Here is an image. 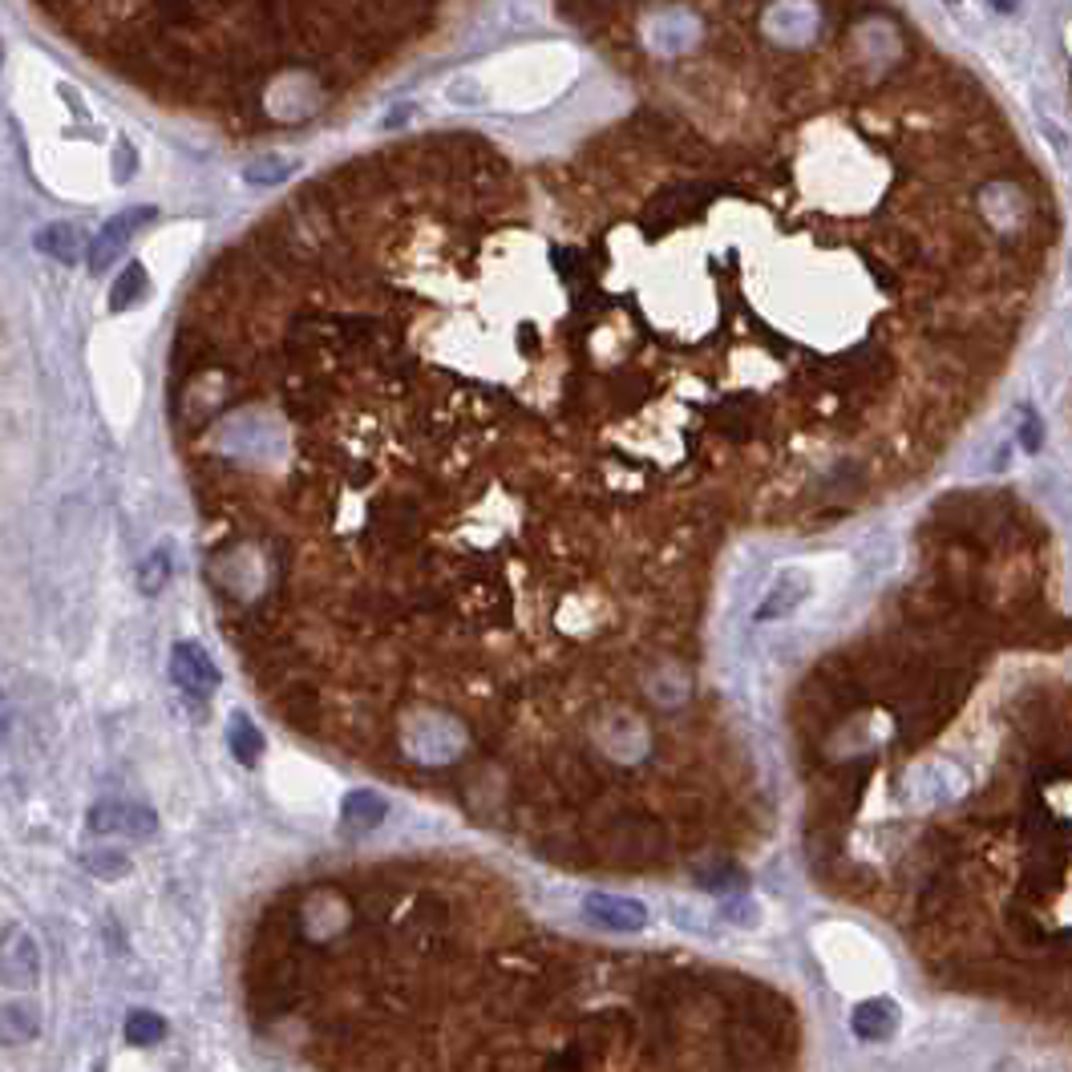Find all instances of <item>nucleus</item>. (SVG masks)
Returning <instances> with one entry per match:
<instances>
[{"instance_id": "nucleus-15", "label": "nucleus", "mask_w": 1072, "mask_h": 1072, "mask_svg": "<svg viewBox=\"0 0 1072 1072\" xmlns=\"http://www.w3.org/2000/svg\"><path fill=\"white\" fill-rule=\"evenodd\" d=\"M86 871L98 874V878H122V874L130 871V862H125L122 854H113V850H98V854H89L86 858Z\"/></svg>"}, {"instance_id": "nucleus-8", "label": "nucleus", "mask_w": 1072, "mask_h": 1072, "mask_svg": "<svg viewBox=\"0 0 1072 1072\" xmlns=\"http://www.w3.org/2000/svg\"><path fill=\"white\" fill-rule=\"evenodd\" d=\"M340 818H344L349 830H373L385 818V798L373 794V789H352L344 806H340Z\"/></svg>"}, {"instance_id": "nucleus-9", "label": "nucleus", "mask_w": 1072, "mask_h": 1072, "mask_svg": "<svg viewBox=\"0 0 1072 1072\" xmlns=\"http://www.w3.org/2000/svg\"><path fill=\"white\" fill-rule=\"evenodd\" d=\"M227 745H231L239 765H255V761H260L263 733L251 724L248 712H231V717H227Z\"/></svg>"}, {"instance_id": "nucleus-6", "label": "nucleus", "mask_w": 1072, "mask_h": 1072, "mask_svg": "<svg viewBox=\"0 0 1072 1072\" xmlns=\"http://www.w3.org/2000/svg\"><path fill=\"white\" fill-rule=\"evenodd\" d=\"M806 591H810V583H806V579H801L798 571H786L774 583L769 599H765V603L757 608V620H781V615H789L794 608H801Z\"/></svg>"}, {"instance_id": "nucleus-13", "label": "nucleus", "mask_w": 1072, "mask_h": 1072, "mask_svg": "<svg viewBox=\"0 0 1072 1072\" xmlns=\"http://www.w3.org/2000/svg\"><path fill=\"white\" fill-rule=\"evenodd\" d=\"M171 579V550L158 547L154 555H150L146 562H142V575H138V587L146 591V595H154V591H163V583Z\"/></svg>"}, {"instance_id": "nucleus-7", "label": "nucleus", "mask_w": 1072, "mask_h": 1072, "mask_svg": "<svg viewBox=\"0 0 1072 1072\" xmlns=\"http://www.w3.org/2000/svg\"><path fill=\"white\" fill-rule=\"evenodd\" d=\"M41 975V960H37V943L29 936H21L17 943H9L4 951V984L21 987V984H37Z\"/></svg>"}, {"instance_id": "nucleus-5", "label": "nucleus", "mask_w": 1072, "mask_h": 1072, "mask_svg": "<svg viewBox=\"0 0 1072 1072\" xmlns=\"http://www.w3.org/2000/svg\"><path fill=\"white\" fill-rule=\"evenodd\" d=\"M850 1028H854V1036L858 1040H871V1044H883V1040H890L898 1028V1008L890 1004V999H866V1004H858L854 1008V1016H850Z\"/></svg>"}, {"instance_id": "nucleus-14", "label": "nucleus", "mask_w": 1072, "mask_h": 1072, "mask_svg": "<svg viewBox=\"0 0 1072 1072\" xmlns=\"http://www.w3.org/2000/svg\"><path fill=\"white\" fill-rule=\"evenodd\" d=\"M4 1032H9V1040H25V1036H37V1008L4 1004Z\"/></svg>"}, {"instance_id": "nucleus-16", "label": "nucleus", "mask_w": 1072, "mask_h": 1072, "mask_svg": "<svg viewBox=\"0 0 1072 1072\" xmlns=\"http://www.w3.org/2000/svg\"><path fill=\"white\" fill-rule=\"evenodd\" d=\"M287 171H292V163H280V158H263V163H251L248 171H243V178H248V183H260V187H267V183H284Z\"/></svg>"}, {"instance_id": "nucleus-10", "label": "nucleus", "mask_w": 1072, "mask_h": 1072, "mask_svg": "<svg viewBox=\"0 0 1072 1072\" xmlns=\"http://www.w3.org/2000/svg\"><path fill=\"white\" fill-rule=\"evenodd\" d=\"M150 292V280H146V267L142 263H125V272L113 280V292H110V308L113 313H122V308H134V304H142Z\"/></svg>"}, {"instance_id": "nucleus-18", "label": "nucleus", "mask_w": 1072, "mask_h": 1072, "mask_svg": "<svg viewBox=\"0 0 1072 1072\" xmlns=\"http://www.w3.org/2000/svg\"><path fill=\"white\" fill-rule=\"evenodd\" d=\"M987 4H992L996 13H1016V4H1020V0H987Z\"/></svg>"}, {"instance_id": "nucleus-3", "label": "nucleus", "mask_w": 1072, "mask_h": 1072, "mask_svg": "<svg viewBox=\"0 0 1072 1072\" xmlns=\"http://www.w3.org/2000/svg\"><path fill=\"white\" fill-rule=\"evenodd\" d=\"M150 219H154V207H138V211L113 215L110 223L98 231V239H89V255H86L89 272H94V275L106 272V267L122 255V248L130 243V236H134L142 223H150Z\"/></svg>"}, {"instance_id": "nucleus-1", "label": "nucleus", "mask_w": 1072, "mask_h": 1072, "mask_svg": "<svg viewBox=\"0 0 1072 1072\" xmlns=\"http://www.w3.org/2000/svg\"><path fill=\"white\" fill-rule=\"evenodd\" d=\"M86 822L94 834H122V838H138V842H142V838L154 834L158 818H154L150 806L106 798V801H98V806H89Z\"/></svg>"}, {"instance_id": "nucleus-2", "label": "nucleus", "mask_w": 1072, "mask_h": 1072, "mask_svg": "<svg viewBox=\"0 0 1072 1072\" xmlns=\"http://www.w3.org/2000/svg\"><path fill=\"white\" fill-rule=\"evenodd\" d=\"M171 680H175L183 692L211 697L215 688H219V668H215V660L207 656L203 644H195V639H178L175 648H171Z\"/></svg>"}, {"instance_id": "nucleus-11", "label": "nucleus", "mask_w": 1072, "mask_h": 1072, "mask_svg": "<svg viewBox=\"0 0 1072 1072\" xmlns=\"http://www.w3.org/2000/svg\"><path fill=\"white\" fill-rule=\"evenodd\" d=\"M37 251H45V255L62 263H74L77 251H81V239H77L74 223H50L37 231Z\"/></svg>"}, {"instance_id": "nucleus-17", "label": "nucleus", "mask_w": 1072, "mask_h": 1072, "mask_svg": "<svg viewBox=\"0 0 1072 1072\" xmlns=\"http://www.w3.org/2000/svg\"><path fill=\"white\" fill-rule=\"evenodd\" d=\"M113 163H118V166H113V175L122 178V183H125V178H130V175H134V150H130V142H122V146H118V154H113Z\"/></svg>"}, {"instance_id": "nucleus-12", "label": "nucleus", "mask_w": 1072, "mask_h": 1072, "mask_svg": "<svg viewBox=\"0 0 1072 1072\" xmlns=\"http://www.w3.org/2000/svg\"><path fill=\"white\" fill-rule=\"evenodd\" d=\"M125 1044H134V1048H146V1044H154V1040H163L166 1036V1020L158 1016V1011H146V1008H138V1011H130L125 1016Z\"/></svg>"}, {"instance_id": "nucleus-4", "label": "nucleus", "mask_w": 1072, "mask_h": 1072, "mask_svg": "<svg viewBox=\"0 0 1072 1072\" xmlns=\"http://www.w3.org/2000/svg\"><path fill=\"white\" fill-rule=\"evenodd\" d=\"M583 915L595 927H608V931H644V923H648V907L644 903L624 895H608V890L587 895Z\"/></svg>"}]
</instances>
